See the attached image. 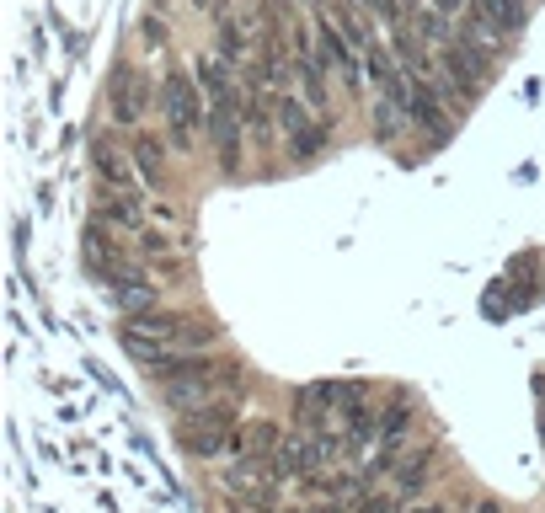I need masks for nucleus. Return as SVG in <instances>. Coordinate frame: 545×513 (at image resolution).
<instances>
[{"mask_svg":"<svg viewBox=\"0 0 545 513\" xmlns=\"http://www.w3.org/2000/svg\"><path fill=\"white\" fill-rule=\"evenodd\" d=\"M107 107H113V118L118 123H129V129H134V123L139 118H145V107H150V91H145V81H139V75L129 70V75H113V91H107Z\"/></svg>","mask_w":545,"mask_h":513,"instance_id":"nucleus-6","label":"nucleus"},{"mask_svg":"<svg viewBox=\"0 0 545 513\" xmlns=\"http://www.w3.org/2000/svg\"><path fill=\"white\" fill-rule=\"evenodd\" d=\"M396 503H391V497H369V503H364V513H391Z\"/></svg>","mask_w":545,"mask_h":513,"instance_id":"nucleus-14","label":"nucleus"},{"mask_svg":"<svg viewBox=\"0 0 545 513\" xmlns=\"http://www.w3.org/2000/svg\"><path fill=\"white\" fill-rule=\"evenodd\" d=\"M428 476H433V455H428V449H417V455H407V460H401V471H396V497L423 492Z\"/></svg>","mask_w":545,"mask_h":513,"instance_id":"nucleus-10","label":"nucleus"},{"mask_svg":"<svg viewBox=\"0 0 545 513\" xmlns=\"http://www.w3.org/2000/svg\"><path fill=\"white\" fill-rule=\"evenodd\" d=\"M161 118H166L171 150H193L198 123H204V91H198V75H182L177 65L166 70V81H161Z\"/></svg>","mask_w":545,"mask_h":513,"instance_id":"nucleus-3","label":"nucleus"},{"mask_svg":"<svg viewBox=\"0 0 545 513\" xmlns=\"http://www.w3.org/2000/svg\"><path fill=\"white\" fill-rule=\"evenodd\" d=\"M316 49H321L326 65L342 75V86L358 91V81H364V49L348 38V27H342L326 6H316Z\"/></svg>","mask_w":545,"mask_h":513,"instance_id":"nucleus-4","label":"nucleus"},{"mask_svg":"<svg viewBox=\"0 0 545 513\" xmlns=\"http://www.w3.org/2000/svg\"><path fill=\"white\" fill-rule=\"evenodd\" d=\"M412 513H449L444 503H423V508H412Z\"/></svg>","mask_w":545,"mask_h":513,"instance_id":"nucleus-15","label":"nucleus"},{"mask_svg":"<svg viewBox=\"0 0 545 513\" xmlns=\"http://www.w3.org/2000/svg\"><path fill=\"white\" fill-rule=\"evenodd\" d=\"M412 412H417V407H412L407 396H391V407L380 412V444H385V449H396V444H401V433H407Z\"/></svg>","mask_w":545,"mask_h":513,"instance_id":"nucleus-11","label":"nucleus"},{"mask_svg":"<svg viewBox=\"0 0 545 513\" xmlns=\"http://www.w3.org/2000/svg\"><path fill=\"white\" fill-rule=\"evenodd\" d=\"M278 129H284V145L294 161H310V155L326 150V129L316 123V107L300 97H278Z\"/></svg>","mask_w":545,"mask_h":513,"instance_id":"nucleus-5","label":"nucleus"},{"mask_svg":"<svg viewBox=\"0 0 545 513\" xmlns=\"http://www.w3.org/2000/svg\"><path fill=\"white\" fill-rule=\"evenodd\" d=\"M214 43H220V59H225V65H241V54H246V22H241V17H225V22H220V38H214Z\"/></svg>","mask_w":545,"mask_h":513,"instance_id":"nucleus-12","label":"nucleus"},{"mask_svg":"<svg viewBox=\"0 0 545 513\" xmlns=\"http://www.w3.org/2000/svg\"><path fill=\"white\" fill-rule=\"evenodd\" d=\"M465 6H471V0H433V11H439V17H449V22H455Z\"/></svg>","mask_w":545,"mask_h":513,"instance_id":"nucleus-13","label":"nucleus"},{"mask_svg":"<svg viewBox=\"0 0 545 513\" xmlns=\"http://www.w3.org/2000/svg\"><path fill=\"white\" fill-rule=\"evenodd\" d=\"M177 444L188 449V455H198V460L236 455V401H204V407L182 412Z\"/></svg>","mask_w":545,"mask_h":513,"instance_id":"nucleus-2","label":"nucleus"},{"mask_svg":"<svg viewBox=\"0 0 545 513\" xmlns=\"http://www.w3.org/2000/svg\"><path fill=\"white\" fill-rule=\"evenodd\" d=\"M97 225H107V230H145V209H139V193L102 188V198H97Z\"/></svg>","mask_w":545,"mask_h":513,"instance_id":"nucleus-7","label":"nucleus"},{"mask_svg":"<svg viewBox=\"0 0 545 513\" xmlns=\"http://www.w3.org/2000/svg\"><path fill=\"white\" fill-rule=\"evenodd\" d=\"M134 166L145 171L150 188H161V182H166V145L155 134H134Z\"/></svg>","mask_w":545,"mask_h":513,"instance_id":"nucleus-9","label":"nucleus"},{"mask_svg":"<svg viewBox=\"0 0 545 513\" xmlns=\"http://www.w3.org/2000/svg\"><path fill=\"white\" fill-rule=\"evenodd\" d=\"M193 75H198V91H204V123H209L214 155H220L225 171H236L241 139H246V118H241V91H236V81H230V65L220 54H204L193 65Z\"/></svg>","mask_w":545,"mask_h":513,"instance_id":"nucleus-1","label":"nucleus"},{"mask_svg":"<svg viewBox=\"0 0 545 513\" xmlns=\"http://www.w3.org/2000/svg\"><path fill=\"white\" fill-rule=\"evenodd\" d=\"M471 11L492 27V33H503V38L524 22V0H471Z\"/></svg>","mask_w":545,"mask_h":513,"instance_id":"nucleus-8","label":"nucleus"}]
</instances>
